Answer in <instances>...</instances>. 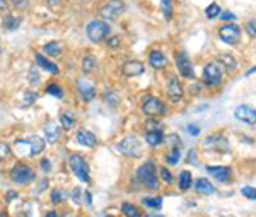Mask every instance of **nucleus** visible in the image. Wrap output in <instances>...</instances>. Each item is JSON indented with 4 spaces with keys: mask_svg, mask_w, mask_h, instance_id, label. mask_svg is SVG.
Masks as SVG:
<instances>
[{
    "mask_svg": "<svg viewBox=\"0 0 256 217\" xmlns=\"http://www.w3.org/2000/svg\"><path fill=\"white\" fill-rule=\"evenodd\" d=\"M14 150L21 157H34L45 150V139L40 135H29L24 139H17L14 142Z\"/></svg>",
    "mask_w": 256,
    "mask_h": 217,
    "instance_id": "nucleus-1",
    "label": "nucleus"
},
{
    "mask_svg": "<svg viewBox=\"0 0 256 217\" xmlns=\"http://www.w3.org/2000/svg\"><path fill=\"white\" fill-rule=\"evenodd\" d=\"M137 180L147 190H159V178L156 161H145L140 168L137 169Z\"/></svg>",
    "mask_w": 256,
    "mask_h": 217,
    "instance_id": "nucleus-2",
    "label": "nucleus"
},
{
    "mask_svg": "<svg viewBox=\"0 0 256 217\" xmlns=\"http://www.w3.org/2000/svg\"><path fill=\"white\" fill-rule=\"evenodd\" d=\"M110 33H111L110 24L106 21H103V19H94L85 28V34H87L89 41H92V43H103L110 36Z\"/></svg>",
    "mask_w": 256,
    "mask_h": 217,
    "instance_id": "nucleus-3",
    "label": "nucleus"
},
{
    "mask_svg": "<svg viewBox=\"0 0 256 217\" xmlns=\"http://www.w3.org/2000/svg\"><path fill=\"white\" fill-rule=\"evenodd\" d=\"M9 178L17 187H26V185L33 183L34 178H36V173H34V169L28 164H15L9 171Z\"/></svg>",
    "mask_w": 256,
    "mask_h": 217,
    "instance_id": "nucleus-4",
    "label": "nucleus"
},
{
    "mask_svg": "<svg viewBox=\"0 0 256 217\" xmlns=\"http://www.w3.org/2000/svg\"><path fill=\"white\" fill-rule=\"evenodd\" d=\"M68 168L75 174V178H79V181L82 183H91V173H89V164L80 154H70L68 156Z\"/></svg>",
    "mask_w": 256,
    "mask_h": 217,
    "instance_id": "nucleus-5",
    "label": "nucleus"
},
{
    "mask_svg": "<svg viewBox=\"0 0 256 217\" xmlns=\"http://www.w3.org/2000/svg\"><path fill=\"white\" fill-rule=\"evenodd\" d=\"M125 2L123 0H108L99 9V15L103 21H115L125 12Z\"/></svg>",
    "mask_w": 256,
    "mask_h": 217,
    "instance_id": "nucleus-6",
    "label": "nucleus"
},
{
    "mask_svg": "<svg viewBox=\"0 0 256 217\" xmlns=\"http://www.w3.org/2000/svg\"><path fill=\"white\" fill-rule=\"evenodd\" d=\"M116 149L123 154V156H128V157H138L142 154V142L138 141L135 135H128V137L123 139Z\"/></svg>",
    "mask_w": 256,
    "mask_h": 217,
    "instance_id": "nucleus-7",
    "label": "nucleus"
},
{
    "mask_svg": "<svg viewBox=\"0 0 256 217\" xmlns=\"http://www.w3.org/2000/svg\"><path fill=\"white\" fill-rule=\"evenodd\" d=\"M142 111L147 116H164L168 113V108L166 104L161 101L159 98H154V96H145L142 101Z\"/></svg>",
    "mask_w": 256,
    "mask_h": 217,
    "instance_id": "nucleus-8",
    "label": "nucleus"
},
{
    "mask_svg": "<svg viewBox=\"0 0 256 217\" xmlns=\"http://www.w3.org/2000/svg\"><path fill=\"white\" fill-rule=\"evenodd\" d=\"M222 67H220L219 64H207L203 69V82L207 87H217L220 86V82H222Z\"/></svg>",
    "mask_w": 256,
    "mask_h": 217,
    "instance_id": "nucleus-9",
    "label": "nucleus"
},
{
    "mask_svg": "<svg viewBox=\"0 0 256 217\" xmlns=\"http://www.w3.org/2000/svg\"><path fill=\"white\" fill-rule=\"evenodd\" d=\"M166 92H168V98L171 103L178 104L181 103L185 96V91H183V86H181V80L178 79L176 75H169L168 80H166Z\"/></svg>",
    "mask_w": 256,
    "mask_h": 217,
    "instance_id": "nucleus-10",
    "label": "nucleus"
},
{
    "mask_svg": "<svg viewBox=\"0 0 256 217\" xmlns=\"http://www.w3.org/2000/svg\"><path fill=\"white\" fill-rule=\"evenodd\" d=\"M219 38L227 45H236L241 38V28L238 24H224L219 29Z\"/></svg>",
    "mask_w": 256,
    "mask_h": 217,
    "instance_id": "nucleus-11",
    "label": "nucleus"
},
{
    "mask_svg": "<svg viewBox=\"0 0 256 217\" xmlns=\"http://www.w3.org/2000/svg\"><path fill=\"white\" fill-rule=\"evenodd\" d=\"M174 62H176V69H178V72H180L181 77H186V79H193V77H195L193 65H192V62H190V58L186 53H178L176 58H174Z\"/></svg>",
    "mask_w": 256,
    "mask_h": 217,
    "instance_id": "nucleus-12",
    "label": "nucleus"
},
{
    "mask_svg": "<svg viewBox=\"0 0 256 217\" xmlns=\"http://www.w3.org/2000/svg\"><path fill=\"white\" fill-rule=\"evenodd\" d=\"M234 116H236V120L246 123V125L253 127L255 123H256V111H255V108L248 106V104H239V106L234 110Z\"/></svg>",
    "mask_w": 256,
    "mask_h": 217,
    "instance_id": "nucleus-13",
    "label": "nucleus"
},
{
    "mask_svg": "<svg viewBox=\"0 0 256 217\" xmlns=\"http://www.w3.org/2000/svg\"><path fill=\"white\" fill-rule=\"evenodd\" d=\"M207 173L220 183H231L232 169L229 166H207Z\"/></svg>",
    "mask_w": 256,
    "mask_h": 217,
    "instance_id": "nucleus-14",
    "label": "nucleus"
},
{
    "mask_svg": "<svg viewBox=\"0 0 256 217\" xmlns=\"http://www.w3.org/2000/svg\"><path fill=\"white\" fill-rule=\"evenodd\" d=\"M203 145L208 147V149H212V150H215V152H226V150L229 149L227 139L224 137V135H220V134L210 135V137L203 142Z\"/></svg>",
    "mask_w": 256,
    "mask_h": 217,
    "instance_id": "nucleus-15",
    "label": "nucleus"
},
{
    "mask_svg": "<svg viewBox=\"0 0 256 217\" xmlns=\"http://www.w3.org/2000/svg\"><path fill=\"white\" fill-rule=\"evenodd\" d=\"M77 91H79L80 98H82L85 103H91L96 99V89L91 82H87V80L84 79L77 80Z\"/></svg>",
    "mask_w": 256,
    "mask_h": 217,
    "instance_id": "nucleus-16",
    "label": "nucleus"
},
{
    "mask_svg": "<svg viewBox=\"0 0 256 217\" xmlns=\"http://www.w3.org/2000/svg\"><path fill=\"white\" fill-rule=\"evenodd\" d=\"M60 139H62V127L53 122L46 123L45 125V142H48V144H57Z\"/></svg>",
    "mask_w": 256,
    "mask_h": 217,
    "instance_id": "nucleus-17",
    "label": "nucleus"
},
{
    "mask_svg": "<svg viewBox=\"0 0 256 217\" xmlns=\"http://www.w3.org/2000/svg\"><path fill=\"white\" fill-rule=\"evenodd\" d=\"M168 64H169L168 57H166L162 52H159V50H152V52L149 53V65L156 69V71H162V69H166L168 67Z\"/></svg>",
    "mask_w": 256,
    "mask_h": 217,
    "instance_id": "nucleus-18",
    "label": "nucleus"
},
{
    "mask_svg": "<svg viewBox=\"0 0 256 217\" xmlns=\"http://www.w3.org/2000/svg\"><path fill=\"white\" fill-rule=\"evenodd\" d=\"M75 141H77V144H80L84 147H96L98 145V137H96L92 132H89L85 129H80L79 132H77Z\"/></svg>",
    "mask_w": 256,
    "mask_h": 217,
    "instance_id": "nucleus-19",
    "label": "nucleus"
},
{
    "mask_svg": "<svg viewBox=\"0 0 256 217\" xmlns=\"http://www.w3.org/2000/svg\"><path fill=\"white\" fill-rule=\"evenodd\" d=\"M36 65L40 69H43L45 72H48V73H52V75H57L58 72H60V69H58V65L57 64H53L52 60H48L45 55H41V53H36Z\"/></svg>",
    "mask_w": 256,
    "mask_h": 217,
    "instance_id": "nucleus-20",
    "label": "nucleus"
},
{
    "mask_svg": "<svg viewBox=\"0 0 256 217\" xmlns=\"http://www.w3.org/2000/svg\"><path fill=\"white\" fill-rule=\"evenodd\" d=\"M143 71H145V67H143V64H142V62H138V60H130V62H127V64L123 65V73H125L127 77L142 75Z\"/></svg>",
    "mask_w": 256,
    "mask_h": 217,
    "instance_id": "nucleus-21",
    "label": "nucleus"
},
{
    "mask_svg": "<svg viewBox=\"0 0 256 217\" xmlns=\"http://www.w3.org/2000/svg\"><path fill=\"white\" fill-rule=\"evenodd\" d=\"M195 192L201 193V195H213L215 193V187H213L207 178H198L195 181Z\"/></svg>",
    "mask_w": 256,
    "mask_h": 217,
    "instance_id": "nucleus-22",
    "label": "nucleus"
},
{
    "mask_svg": "<svg viewBox=\"0 0 256 217\" xmlns=\"http://www.w3.org/2000/svg\"><path fill=\"white\" fill-rule=\"evenodd\" d=\"M166 141L162 130H152V132H145V142L150 147H157Z\"/></svg>",
    "mask_w": 256,
    "mask_h": 217,
    "instance_id": "nucleus-23",
    "label": "nucleus"
},
{
    "mask_svg": "<svg viewBox=\"0 0 256 217\" xmlns=\"http://www.w3.org/2000/svg\"><path fill=\"white\" fill-rule=\"evenodd\" d=\"M43 50H45L46 57L58 58L62 55V52H64V45H62V41H50V43L43 46Z\"/></svg>",
    "mask_w": 256,
    "mask_h": 217,
    "instance_id": "nucleus-24",
    "label": "nucleus"
},
{
    "mask_svg": "<svg viewBox=\"0 0 256 217\" xmlns=\"http://www.w3.org/2000/svg\"><path fill=\"white\" fill-rule=\"evenodd\" d=\"M217 60L222 64V69H227L229 72L238 71V62H236V58L232 55H229V53H220Z\"/></svg>",
    "mask_w": 256,
    "mask_h": 217,
    "instance_id": "nucleus-25",
    "label": "nucleus"
},
{
    "mask_svg": "<svg viewBox=\"0 0 256 217\" xmlns=\"http://www.w3.org/2000/svg\"><path fill=\"white\" fill-rule=\"evenodd\" d=\"M98 69V60H96L94 55H91V53H87L84 58H82V72L87 75V73H92Z\"/></svg>",
    "mask_w": 256,
    "mask_h": 217,
    "instance_id": "nucleus-26",
    "label": "nucleus"
},
{
    "mask_svg": "<svg viewBox=\"0 0 256 217\" xmlns=\"http://www.w3.org/2000/svg\"><path fill=\"white\" fill-rule=\"evenodd\" d=\"M21 24V19L15 17L12 14H7L5 17L2 19V28H5L7 31H15Z\"/></svg>",
    "mask_w": 256,
    "mask_h": 217,
    "instance_id": "nucleus-27",
    "label": "nucleus"
},
{
    "mask_svg": "<svg viewBox=\"0 0 256 217\" xmlns=\"http://www.w3.org/2000/svg\"><path fill=\"white\" fill-rule=\"evenodd\" d=\"M122 212L125 217H142V212L137 205H133L131 202H123L122 204Z\"/></svg>",
    "mask_w": 256,
    "mask_h": 217,
    "instance_id": "nucleus-28",
    "label": "nucleus"
},
{
    "mask_svg": "<svg viewBox=\"0 0 256 217\" xmlns=\"http://www.w3.org/2000/svg\"><path fill=\"white\" fill-rule=\"evenodd\" d=\"M180 190H183V192H186V190H190L193 187V180H192V173L190 171H181L180 173Z\"/></svg>",
    "mask_w": 256,
    "mask_h": 217,
    "instance_id": "nucleus-29",
    "label": "nucleus"
},
{
    "mask_svg": "<svg viewBox=\"0 0 256 217\" xmlns=\"http://www.w3.org/2000/svg\"><path fill=\"white\" fill-rule=\"evenodd\" d=\"M142 204L147 209H154V211H161L162 207V197H145L142 200Z\"/></svg>",
    "mask_w": 256,
    "mask_h": 217,
    "instance_id": "nucleus-30",
    "label": "nucleus"
},
{
    "mask_svg": "<svg viewBox=\"0 0 256 217\" xmlns=\"http://www.w3.org/2000/svg\"><path fill=\"white\" fill-rule=\"evenodd\" d=\"M180 159H181V147H173L168 152V156H166V162L169 166H176Z\"/></svg>",
    "mask_w": 256,
    "mask_h": 217,
    "instance_id": "nucleus-31",
    "label": "nucleus"
},
{
    "mask_svg": "<svg viewBox=\"0 0 256 217\" xmlns=\"http://www.w3.org/2000/svg\"><path fill=\"white\" fill-rule=\"evenodd\" d=\"M60 127H62V130H67V132L72 130L73 127H75V120L67 113L60 115Z\"/></svg>",
    "mask_w": 256,
    "mask_h": 217,
    "instance_id": "nucleus-32",
    "label": "nucleus"
},
{
    "mask_svg": "<svg viewBox=\"0 0 256 217\" xmlns=\"http://www.w3.org/2000/svg\"><path fill=\"white\" fill-rule=\"evenodd\" d=\"M50 199H52V204H64L65 200L68 199V193L65 192V190H53L52 192V197H50Z\"/></svg>",
    "mask_w": 256,
    "mask_h": 217,
    "instance_id": "nucleus-33",
    "label": "nucleus"
},
{
    "mask_svg": "<svg viewBox=\"0 0 256 217\" xmlns=\"http://www.w3.org/2000/svg\"><path fill=\"white\" fill-rule=\"evenodd\" d=\"M161 10H162V15L164 19H169L173 17V0H161Z\"/></svg>",
    "mask_w": 256,
    "mask_h": 217,
    "instance_id": "nucleus-34",
    "label": "nucleus"
},
{
    "mask_svg": "<svg viewBox=\"0 0 256 217\" xmlns=\"http://www.w3.org/2000/svg\"><path fill=\"white\" fill-rule=\"evenodd\" d=\"M104 101L108 103V106H111V108H116L120 104V98H118V94L113 91H106L104 92Z\"/></svg>",
    "mask_w": 256,
    "mask_h": 217,
    "instance_id": "nucleus-35",
    "label": "nucleus"
},
{
    "mask_svg": "<svg viewBox=\"0 0 256 217\" xmlns=\"http://www.w3.org/2000/svg\"><path fill=\"white\" fill-rule=\"evenodd\" d=\"M222 12L220 10V7H219V3H210V5L205 9V15H207V19H215V17H219V14Z\"/></svg>",
    "mask_w": 256,
    "mask_h": 217,
    "instance_id": "nucleus-36",
    "label": "nucleus"
},
{
    "mask_svg": "<svg viewBox=\"0 0 256 217\" xmlns=\"http://www.w3.org/2000/svg\"><path fill=\"white\" fill-rule=\"evenodd\" d=\"M46 92H48L50 96H53V98L64 99V89L58 86V84H50V86L46 87Z\"/></svg>",
    "mask_w": 256,
    "mask_h": 217,
    "instance_id": "nucleus-37",
    "label": "nucleus"
},
{
    "mask_svg": "<svg viewBox=\"0 0 256 217\" xmlns=\"http://www.w3.org/2000/svg\"><path fill=\"white\" fill-rule=\"evenodd\" d=\"M28 79H29L31 86H40L41 77H40V72H38V69H31L29 73H28Z\"/></svg>",
    "mask_w": 256,
    "mask_h": 217,
    "instance_id": "nucleus-38",
    "label": "nucleus"
},
{
    "mask_svg": "<svg viewBox=\"0 0 256 217\" xmlns=\"http://www.w3.org/2000/svg\"><path fill=\"white\" fill-rule=\"evenodd\" d=\"M10 154H12V149H10V145L5 144V142H0V161L9 159Z\"/></svg>",
    "mask_w": 256,
    "mask_h": 217,
    "instance_id": "nucleus-39",
    "label": "nucleus"
},
{
    "mask_svg": "<svg viewBox=\"0 0 256 217\" xmlns=\"http://www.w3.org/2000/svg\"><path fill=\"white\" fill-rule=\"evenodd\" d=\"M152 130H162V123L159 120H147L145 132H152Z\"/></svg>",
    "mask_w": 256,
    "mask_h": 217,
    "instance_id": "nucleus-40",
    "label": "nucleus"
},
{
    "mask_svg": "<svg viewBox=\"0 0 256 217\" xmlns=\"http://www.w3.org/2000/svg\"><path fill=\"white\" fill-rule=\"evenodd\" d=\"M159 174H161V180L164 181V183H168V185L173 183V174H171V171L168 168H161Z\"/></svg>",
    "mask_w": 256,
    "mask_h": 217,
    "instance_id": "nucleus-41",
    "label": "nucleus"
},
{
    "mask_svg": "<svg viewBox=\"0 0 256 217\" xmlns=\"http://www.w3.org/2000/svg\"><path fill=\"white\" fill-rule=\"evenodd\" d=\"M241 193L244 197H246V199H250V200H256V193H255V187H244L243 190H241Z\"/></svg>",
    "mask_w": 256,
    "mask_h": 217,
    "instance_id": "nucleus-42",
    "label": "nucleus"
},
{
    "mask_svg": "<svg viewBox=\"0 0 256 217\" xmlns=\"http://www.w3.org/2000/svg\"><path fill=\"white\" fill-rule=\"evenodd\" d=\"M255 19H250V21L246 22V31H248V34H250V38L251 40H255L256 38V31H255Z\"/></svg>",
    "mask_w": 256,
    "mask_h": 217,
    "instance_id": "nucleus-43",
    "label": "nucleus"
},
{
    "mask_svg": "<svg viewBox=\"0 0 256 217\" xmlns=\"http://www.w3.org/2000/svg\"><path fill=\"white\" fill-rule=\"evenodd\" d=\"M24 96H26V98H24V101H22V104H24V106H29V104L36 101V98H38L36 92H26Z\"/></svg>",
    "mask_w": 256,
    "mask_h": 217,
    "instance_id": "nucleus-44",
    "label": "nucleus"
},
{
    "mask_svg": "<svg viewBox=\"0 0 256 217\" xmlns=\"http://www.w3.org/2000/svg\"><path fill=\"white\" fill-rule=\"evenodd\" d=\"M219 17L222 19V21H236V14H232V12H229V10H226V12H220L219 14Z\"/></svg>",
    "mask_w": 256,
    "mask_h": 217,
    "instance_id": "nucleus-45",
    "label": "nucleus"
},
{
    "mask_svg": "<svg viewBox=\"0 0 256 217\" xmlns=\"http://www.w3.org/2000/svg\"><path fill=\"white\" fill-rule=\"evenodd\" d=\"M168 142H169V144H173L174 147H181V145H183V142H181L180 141V139H178V135H169V137H168Z\"/></svg>",
    "mask_w": 256,
    "mask_h": 217,
    "instance_id": "nucleus-46",
    "label": "nucleus"
},
{
    "mask_svg": "<svg viewBox=\"0 0 256 217\" xmlns=\"http://www.w3.org/2000/svg\"><path fill=\"white\" fill-rule=\"evenodd\" d=\"M29 0H12V5L15 9H24V7H28Z\"/></svg>",
    "mask_w": 256,
    "mask_h": 217,
    "instance_id": "nucleus-47",
    "label": "nucleus"
},
{
    "mask_svg": "<svg viewBox=\"0 0 256 217\" xmlns=\"http://www.w3.org/2000/svg\"><path fill=\"white\" fill-rule=\"evenodd\" d=\"M40 168H41L45 173H50V171H52V164H50V161H48V159H41V162H40Z\"/></svg>",
    "mask_w": 256,
    "mask_h": 217,
    "instance_id": "nucleus-48",
    "label": "nucleus"
},
{
    "mask_svg": "<svg viewBox=\"0 0 256 217\" xmlns=\"http://www.w3.org/2000/svg\"><path fill=\"white\" fill-rule=\"evenodd\" d=\"M186 130H188V134L193 135V137L200 134V127H196V125H188V127H186Z\"/></svg>",
    "mask_w": 256,
    "mask_h": 217,
    "instance_id": "nucleus-49",
    "label": "nucleus"
},
{
    "mask_svg": "<svg viewBox=\"0 0 256 217\" xmlns=\"http://www.w3.org/2000/svg\"><path fill=\"white\" fill-rule=\"evenodd\" d=\"M120 45V38H110V43H108V46H110V48H113V46H115V48H116V46H118Z\"/></svg>",
    "mask_w": 256,
    "mask_h": 217,
    "instance_id": "nucleus-50",
    "label": "nucleus"
},
{
    "mask_svg": "<svg viewBox=\"0 0 256 217\" xmlns=\"http://www.w3.org/2000/svg\"><path fill=\"white\" fill-rule=\"evenodd\" d=\"M79 197H80V190L79 188H73V200L79 204Z\"/></svg>",
    "mask_w": 256,
    "mask_h": 217,
    "instance_id": "nucleus-51",
    "label": "nucleus"
},
{
    "mask_svg": "<svg viewBox=\"0 0 256 217\" xmlns=\"http://www.w3.org/2000/svg\"><path fill=\"white\" fill-rule=\"evenodd\" d=\"M7 9V0H0V10Z\"/></svg>",
    "mask_w": 256,
    "mask_h": 217,
    "instance_id": "nucleus-52",
    "label": "nucleus"
},
{
    "mask_svg": "<svg viewBox=\"0 0 256 217\" xmlns=\"http://www.w3.org/2000/svg\"><path fill=\"white\" fill-rule=\"evenodd\" d=\"M45 217H58V212H55V211H50L48 214H46Z\"/></svg>",
    "mask_w": 256,
    "mask_h": 217,
    "instance_id": "nucleus-53",
    "label": "nucleus"
},
{
    "mask_svg": "<svg viewBox=\"0 0 256 217\" xmlns=\"http://www.w3.org/2000/svg\"><path fill=\"white\" fill-rule=\"evenodd\" d=\"M15 197H17V193H15V192H10L9 195H7V199H9V200H12V199H15Z\"/></svg>",
    "mask_w": 256,
    "mask_h": 217,
    "instance_id": "nucleus-54",
    "label": "nucleus"
},
{
    "mask_svg": "<svg viewBox=\"0 0 256 217\" xmlns=\"http://www.w3.org/2000/svg\"><path fill=\"white\" fill-rule=\"evenodd\" d=\"M0 217H9V214L7 212H0Z\"/></svg>",
    "mask_w": 256,
    "mask_h": 217,
    "instance_id": "nucleus-55",
    "label": "nucleus"
},
{
    "mask_svg": "<svg viewBox=\"0 0 256 217\" xmlns=\"http://www.w3.org/2000/svg\"><path fill=\"white\" fill-rule=\"evenodd\" d=\"M147 217H162V216H147Z\"/></svg>",
    "mask_w": 256,
    "mask_h": 217,
    "instance_id": "nucleus-56",
    "label": "nucleus"
},
{
    "mask_svg": "<svg viewBox=\"0 0 256 217\" xmlns=\"http://www.w3.org/2000/svg\"><path fill=\"white\" fill-rule=\"evenodd\" d=\"M104 217H113V216H104Z\"/></svg>",
    "mask_w": 256,
    "mask_h": 217,
    "instance_id": "nucleus-57",
    "label": "nucleus"
}]
</instances>
